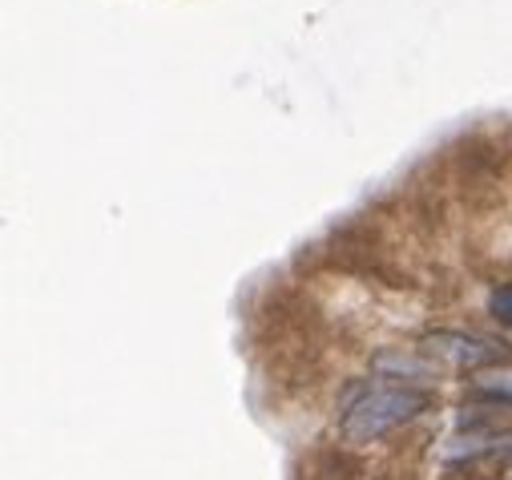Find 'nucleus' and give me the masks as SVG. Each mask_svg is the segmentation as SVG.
<instances>
[{
    "label": "nucleus",
    "mask_w": 512,
    "mask_h": 480,
    "mask_svg": "<svg viewBox=\"0 0 512 480\" xmlns=\"http://www.w3.org/2000/svg\"><path fill=\"white\" fill-rule=\"evenodd\" d=\"M488 311H492L504 327H512V283H508V287H496V291L488 295Z\"/></svg>",
    "instance_id": "nucleus-5"
},
{
    "label": "nucleus",
    "mask_w": 512,
    "mask_h": 480,
    "mask_svg": "<svg viewBox=\"0 0 512 480\" xmlns=\"http://www.w3.org/2000/svg\"><path fill=\"white\" fill-rule=\"evenodd\" d=\"M428 404H432V392H424V388H412V384H375V388L359 392L343 408L339 432L351 444H371L379 436H388L392 428L416 420L420 412H428Z\"/></svg>",
    "instance_id": "nucleus-1"
},
{
    "label": "nucleus",
    "mask_w": 512,
    "mask_h": 480,
    "mask_svg": "<svg viewBox=\"0 0 512 480\" xmlns=\"http://www.w3.org/2000/svg\"><path fill=\"white\" fill-rule=\"evenodd\" d=\"M375 372H396V376H404V380H424V376H432V364H428L424 351H416V355L383 351V355L375 359Z\"/></svg>",
    "instance_id": "nucleus-3"
},
{
    "label": "nucleus",
    "mask_w": 512,
    "mask_h": 480,
    "mask_svg": "<svg viewBox=\"0 0 512 480\" xmlns=\"http://www.w3.org/2000/svg\"><path fill=\"white\" fill-rule=\"evenodd\" d=\"M476 392L496 400V404H512V372H496V376H480Z\"/></svg>",
    "instance_id": "nucleus-4"
},
{
    "label": "nucleus",
    "mask_w": 512,
    "mask_h": 480,
    "mask_svg": "<svg viewBox=\"0 0 512 480\" xmlns=\"http://www.w3.org/2000/svg\"><path fill=\"white\" fill-rule=\"evenodd\" d=\"M420 351L428 359H444V364H452L460 372H480V368H492L504 359V347L476 339V335H464V331H432L420 339Z\"/></svg>",
    "instance_id": "nucleus-2"
}]
</instances>
